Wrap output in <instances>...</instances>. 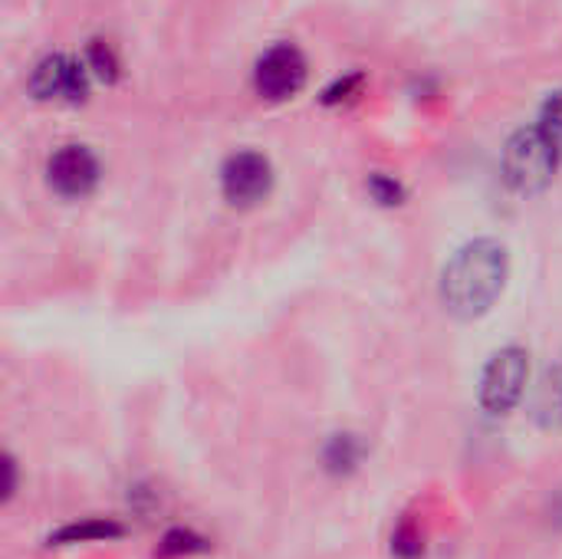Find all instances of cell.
I'll return each mask as SVG.
<instances>
[{
  "label": "cell",
  "mask_w": 562,
  "mask_h": 559,
  "mask_svg": "<svg viewBox=\"0 0 562 559\" xmlns=\"http://www.w3.org/2000/svg\"><path fill=\"white\" fill-rule=\"evenodd\" d=\"M507 273H510V257L501 241L484 237L461 247L441 277V300L448 313H454L458 320L484 316L501 297Z\"/></svg>",
  "instance_id": "cell-1"
},
{
  "label": "cell",
  "mask_w": 562,
  "mask_h": 559,
  "mask_svg": "<svg viewBox=\"0 0 562 559\" xmlns=\"http://www.w3.org/2000/svg\"><path fill=\"white\" fill-rule=\"evenodd\" d=\"M560 165L557 145L540 132V128H520L504 152V178L514 191L520 194H537L543 191Z\"/></svg>",
  "instance_id": "cell-2"
},
{
  "label": "cell",
  "mask_w": 562,
  "mask_h": 559,
  "mask_svg": "<svg viewBox=\"0 0 562 559\" xmlns=\"http://www.w3.org/2000/svg\"><path fill=\"white\" fill-rule=\"evenodd\" d=\"M527 379H530V356H527V349H520V346L501 349L487 362V369H484V379H481V405L491 415H507L524 399Z\"/></svg>",
  "instance_id": "cell-3"
},
{
  "label": "cell",
  "mask_w": 562,
  "mask_h": 559,
  "mask_svg": "<svg viewBox=\"0 0 562 559\" xmlns=\"http://www.w3.org/2000/svg\"><path fill=\"white\" fill-rule=\"evenodd\" d=\"M306 82V56L293 43L270 46L254 69V86L263 99H290Z\"/></svg>",
  "instance_id": "cell-4"
},
{
  "label": "cell",
  "mask_w": 562,
  "mask_h": 559,
  "mask_svg": "<svg viewBox=\"0 0 562 559\" xmlns=\"http://www.w3.org/2000/svg\"><path fill=\"white\" fill-rule=\"evenodd\" d=\"M221 188L224 198L234 208H250L257 201H263L273 188V168L260 152H237L224 161L221 171Z\"/></svg>",
  "instance_id": "cell-5"
},
{
  "label": "cell",
  "mask_w": 562,
  "mask_h": 559,
  "mask_svg": "<svg viewBox=\"0 0 562 559\" xmlns=\"http://www.w3.org/2000/svg\"><path fill=\"white\" fill-rule=\"evenodd\" d=\"M30 92L36 99H66V102H82L89 96V79H86V66L53 53L46 59L36 63L33 76H30Z\"/></svg>",
  "instance_id": "cell-6"
},
{
  "label": "cell",
  "mask_w": 562,
  "mask_h": 559,
  "mask_svg": "<svg viewBox=\"0 0 562 559\" xmlns=\"http://www.w3.org/2000/svg\"><path fill=\"white\" fill-rule=\"evenodd\" d=\"M49 188L63 198H86L99 181V161L82 145H63L46 168Z\"/></svg>",
  "instance_id": "cell-7"
},
{
  "label": "cell",
  "mask_w": 562,
  "mask_h": 559,
  "mask_svg": "<svg viewBox=\"0 0 562 559\" xmlns=\"http://www.w3.org/2000/svg\"><path fill=\"white\" fill-rule=\"evenodd\" d=\"M122 537V527L112 524V521H82V524H69L63 530H56L49 537V547H69V544H99V540H119Z\"/></svg>",
  "instance_id": "cell-8"
},
{
  "label": "cell",
  "mask_w": 562,
  "mask_h": 559,
  "mask_svg": "<svg viewBox=\"0 0 562 559\" xmlns=\"http://www.w3.org/2000/svg\"><path fill=\"white\" fill-rule=\"evenodd\" d=\"M207 547H211V544H207L204 537H198L194 530H168L165 540L158 544V557H194V554H204Z\"/></svg>",
  "instance_id": "cell-9"
},
{
  "label": "cell",
  "mask_w": 562,
  "mask_h": 559,
  "mask_svg": "<svg viewBox=\"0 0 562 559\" xmlns=\"http://www.w3.org/2000/svg\"><path fill=\"white\" fill-rule=\"evenodd\" d=\"M86 66H89L102 82H112L115 72H119L115 53H112L102 40H92V46H89V53H86Z\"/></svg>",
  "instance_id": "cell-10"
},
{
  "label": "cell",
  "mask_w": 562,
  "mask_h": 559,
  "mask_svg": "<svg viewBox=\"0 0 562 559\" xmlns=\"http://www.w3.org/2000/svg\"><path fill=\"white\" fill-rule=\"evenodd\" d=\"M553 145H557V152L562 155V92L557 96H550L547 99V105H543V112H540V125H537Z\"/></svg>",
  "instance_id": "cell-11"
},
{
  "label": "cell",
  "mask_w": 562,
  "mask_h": 559,
  "mask_svg": "<svg viewBox=\"0 0 562 559\" xmlns=\"http://www.w3.org/2000/svg\"><path fill=\"white\" fill-rule=\"evenodd\" d=\"M326 461L339 471V468H352L359 461V445L352 435H336L329 441V451H326Z\"/></svg>",
  "instance_id": "cell-12"
},
{
  "label": "cell",
  "mask_w": 562,
  "mask_h": 559,
  "mask_svg": "<svg viewBox=\"0 0 562 559\" xmlns=\"http://www.w3.org/2000/svg\"><path fill=\"white\" fill-rule=\"evenodd\" d=\"M369 191H372V198L379 201V204H402V198H405V188L395 181V178H385V175H375L372 181H369Z\"/></svg>",
  "instance_id": "cell-13"
},
{
  "label": "cell",
  "mask_w": 562,
  "mask_h": 559,
  "mask_svg": "<svg viewBox=\"0 0 562 559\" xmlns=\"http://www.w3.org/2000/svg\"><path fill=\"white\" fill-rule=\"evenodd\" d=\"M359 82H362L359 76H349V79L336 82L333 89H326V96H323V99H326V102H339V99H349V92H352V89H356Z\"/></svg>",
  "instance_id": "cell-14"
}]
</instances>
